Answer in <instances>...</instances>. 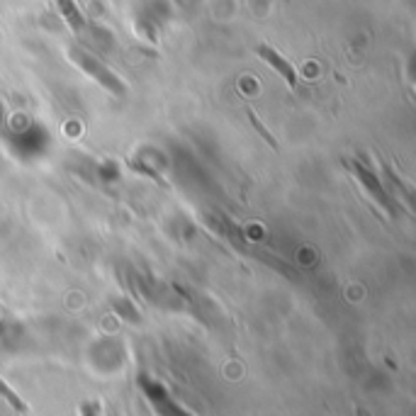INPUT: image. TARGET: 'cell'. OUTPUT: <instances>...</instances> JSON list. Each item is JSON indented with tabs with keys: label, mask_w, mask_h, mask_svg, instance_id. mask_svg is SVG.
<instances>
[{
	"label": "cell",
	"mask_w": 416,
	"mask_h": 416,
	"mask_svg": "<svg viewBox=\"0 0 416 416\" xmlns=\"http://www.w3.org/2000/svg\"><path fill=\"white\" fill-rule=\"evenodd\" d=\"M71 56L78 62V66L86 68L88 73H93V76H95L97 81H100L105 88H110V91L115 93V95H122V93H124L122 83L117 81V78L112 76V73L107 71V68H102V64H100V62H95V59H93L91 54H83V51L73 49V51H71Z\"/></svg>",
	"instance_id": "obj_2"
},
{
	"label": "cell",
	"mask_w": 416,
	"mask_h": 416,
	"mask_svg": "<svg viewBox=\"0 0 416 416\" xmlns=\"http://www.w3.org/2000/svg\"><path fill=\"white\" fill-rule=\"evenodd\" d=\"M54 3L56 8H59V12H62V17L66 20V25L71 27L76 35H81V32L86 30V17L78 10L76 0H54Z\"/></svg>",
	"instance_id": "obj_4"
},
{
	"label": "cell",
	"mask_w": 416,
	"mask_h": 416,
	"mask_svg": "<svg viewBox=\"0 0 416 416\" xmlns=\"http://www.w3.org/2000/svg\"><path fill=\"white\" fill-rule=\"evenodd\" d=\"M350 171L358 176V180H361L363 185H366V190H368V195H370L372 200H375L377 205H380L382 209H387L390 214H395V207H392V200H390V195H387V190L382 188V183L377 180L375 176H372L370 171H368L366 166H363L361 161H353L350 163Z\"/></svg>",
	"instance_id": "obj_1"
},
{
	"label": "cell",
	"mask_w": 416,
	"mask_h": 416,
	"mask_svg": "<svg viewBox=\"0 0 416 416\" xmlns=\"http://www.w3.org/2000/svg\"><path fill=\"white\" fill-rule=\"evenodd\" d=\"M256 54H258L265 64H270V68H275V71H278L280 76L285 78V83H287V86L292 88V91H294L297 86H300V81H297V73H294L292 64H290L283 54H278V51H275L273 46L258 44V46H256Z\"/></svg>",
	"instance_id": "obj_3"
},
{
	"label": "cell",
	"mask_w": 416,
	"mask_h": 416,
	"mask_svg": "<svg viewBox=\"0 0 416 416\" xmlns=\"http://www.w3.org/2000/svg\"><path fill=\"white\" fill-rule=\"evenodd\" d=\"M0 397H3V399H6L8 404H10L15 411H20V414H25V411H27V406L22 404L20 397H17L15 392L10 390V385H6V382H3V380H0Z\"/></svg>",
	"instance_id": "obj_5"
}]
</instances>
